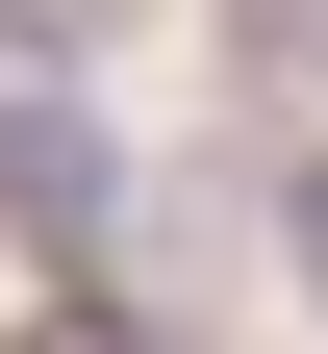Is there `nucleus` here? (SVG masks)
<instances>
[{
  "label": "nucleus",
  "mask_w": 328,
  "mask_h": 354,
  "mask_svg": "<svg viewBox=\"0 0 328 354\" xmlns=\"http://www.w3.org/2000/svg\"><path fill=\"white\" fill-rule=\"evenodd\" d=\"M0 228H26V253H102V228H126V152H102L26 51H0Z\"/></svg>",
  "instance_id": "nucleus-1"
},
{
  "label": "nucleus",
  "mask_w": 328,
  "mask_h": 354,
  "mask_svg": "<svg viewBox=\"0 0 328 354\" xmlns=\"http://www.w3.org/2000/svg\"><path fill=\"white\" fill-rule=\"evenodd\" d=\"M278 253H303V279H328V152H303V177H278Z\"/></svg>",
  "instance_id": "nucleus-2"
}]
</instances>
